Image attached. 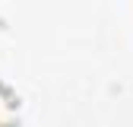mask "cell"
<instances>
[{
	"label": "cell",
	"instance_id": "6da1fadb",
	"mask_svg": "<svg viewBox=\"0 0 133 127\" xmlns=\"http://www.w3.org/2000/svg\"><path fill=\"white\" fill-rule=\"evenodd\" d=\"M0 127H19V124H0Z\"/></svg>",
	"mask_w": 133,
	"mask_h": 127
}]
</instances>
